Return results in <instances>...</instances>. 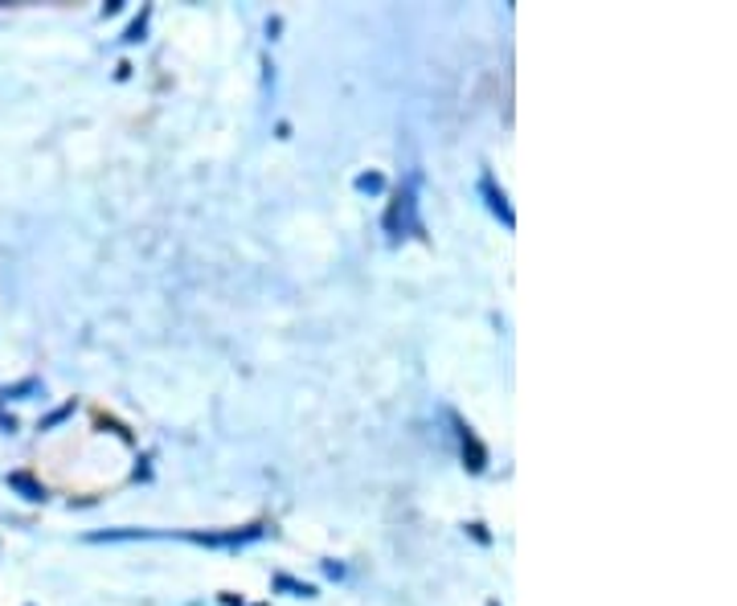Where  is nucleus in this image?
I'll list each match as a JSON object with an SVG mask.
<instances>
[{"label": "nucleus", "mask_w": 737, "mask_h": 606, "mask_svg": "<svg viewBox=\"0 0 737 606\" xmlns=\"http://www.w3.org/2000/svg\"><path fill=\"white\" fill-rule=\"evenodd\" d=\"M9 488L25 492V500H46V492H42V488H37V483H33L30 476H9Z\"/></svg>", "instance_id": "f03ea898"}, {"label": "nucleus", "mask_w": 737, "mask_h": 606, "mask_svg": "<svg viewBox=\"0 0 737 606\" xmlns=\"http://www.w3.org/2000/svg\"><path fill=\"white\" fill-rule=\"evenodd\" d=\"M140 33H143V16H140V21H136V25H131V30H127L124 42H140Z\"/></svg>", "instance_id": "20e7f679"}, {"label": "nucleus", "mask_w": 737, "mask_h": 606, "mask_svg": "<svg viewBox=\"0 0 737 606\" xmlns=\"http://www.w3.org/2000/svg\"><path fill=\"white\" fill-rule=\"evenodd\" d=\"M357 188H373V193H377V188H381V176H377V172H373V176H361V181H357Z\"/></svg>", "instance_id": "7ed1b4c3"}, {"label": "nucleus", "mask_w": 737, "mask_h": 606, "mask_svg": "<svg viewBox=\"0 0 737 606\" xmlns=\"http://www.w3.org/2000/svg\"><path fill=\"white\" fill-rule=\"evenodd\" d=\"M484 197H487V205H492V209H496V214L504 218V226H517L513 209H508V202H504V193L496 188V181H492V176H484Z\"/></svg>", "instance_id": "f257e3e1"}]
</instances>
